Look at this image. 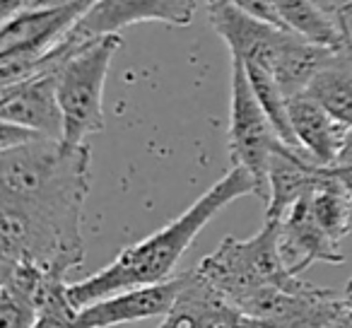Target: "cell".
<instances>
[{"instance_id": "cell-6", "label": "cell", "mask_w": 352, "mask_h": 328, "mask_svg": "<svg viewBox=\"0 0 352 328\" xmlns=\"http://www.w3.org/2000/svg\"><path fill=\"white\" fill-rule=\"evenodd\" d=\"M232 94L230 126H227V150L232 167H241L254 177L261 201H268V172L275 155L289 150L280 138L268 113L256 99L246 68L239 58H232Z\"/></svg>"}, {"instance_id": "cell-22", "label": "cell", "mask_w": 352, "mask_h": 328, "mask_svg": "<svg viewBox=\"0 0 352 328\" xmlns=\"http://www.w3.org/2000/svg\"><path fill=\"white\" fill-rule=\"evenodd\" d=\"M232 6H236L239 10L249 12L254 17H261L265 22H273V25H280V27H287L280 17V12L275 10V6L270 0H230Z\"/></svg>"}, {"instance_id": "cell-9", "label": "cell", "mask_w": 352, "mask_h": 328, "mask_svg": "<svg viewBox=\"0 0 352 328\" xmlns=\"http://www.w3.org/2000/svg\"><path fill=\"white\" fill-rule=\"evenodd\" d=\"M0 121L32 128L46 138L63 140V111L58 104L56 73H36L0 87Z\"/></svg>"}, {"instance_id": "cell-16", "label": "cell", "mask_w": 352, "mask_h": 328, "mask_svg": "<svg viewBox=\"0 0 352 328\" xmlns=\"http://www.w3.org/2000/svg\"><path fill=\"white\" fill-rule=\"evenodd\" d=\"M302 198L314 222L336 244H340L352 232V196L331 167H323V172Z\"/></svg>"}, {"instance_id": "cell-5", "label": "cell", "mask_w": 352, "mask_h": 328, "mask_svg": "<svg viewBox=\"0 0 352 328\" xmlns=\"http://www.w3.org/2000/svg\"><path fill=\"white\" fill-rule=\"evenodd\" d=\"M196 273L236 307L265 289L289 287L302 278L294 275L283 259L280 220H265L249 239L225 237L222 244L196 265Z\"/></svg>"}, {"instance_id": "cell-23", "label": "cell", "mask_w": 352, "mask_h": 328, "mask_svg": "<svg viewBox=\"0 0 352 328\" xmlns=\"http://www.w3.org/2000/svg\"><path fill=\"white\" fill-rule=\"evenodd\" d=\"M70 3H75V0H25L20 10H44V8H60V6H70Z\"/></svg>"}, {"instance_id": "cell-1", "label": "cell", "mask_w": 352, "mask_h": 328, "mask_svg": "<svg viewBox=\"0 0 352 328\" xmlns=\"http://www.w3.org/2000/svg\"><path fill=\"white\" fill-rule=\"evenodd\" d=\"M87 142L39 140L0 157V265L36 263L68 278L85 263Z\"/></svg>"}, {"instance_id": "cell-21", "label": "cell", "mask_w": 352, "mask_h": 328, "mask_svg": "<svg viewBox=\"0 0 352 328\" xmlns=\"http://www.w3.org/2000/svg\"><path fill=\"white\" fill-rule=\"evenodd\" d=\"M41 138H46V135L32 131V128L17 126V123H10V121H0V150L20 147V145H27V142L41 140Z\"/></svg>"}, {"instance_id": "cell-2", "label": "cell", "mask_w": 352, "mask_h": 328, "mask_svg": "<svg viewBox=\"0 0 352 328\" xmlns=\"http://www.w3.org/2000/svg\"><path fill=\"white\" fill-rule=\"evenodd\" d=\"M244 196L261 198L254 177L241 167H230L217 184L191 203L179 217L152 232L150 237L123 249L116 259L94 275L70 283L68 292L78 307L111 297L123 289L160 285L174 278L182 256L193 246L203 230L215 220L217 212Z\"/></svg>"}, {"instance_id": "cell-11", "label": "cell", "mask_w": 352, "mask_h": 328, "mask_svg": "<svg viewBox=\"0 0 352 328\" xmlns=\"http://www.w3.org/2000/svg\"><path fill=\"white\" fill-rule=\"evenodd\" d=\"M157 328H249V318L196 270H188L182 289Z\"/></svg>"}, {"instance_id": "cell-7", "label": "cell", "mask_w": 352, "mask_h": 328, "mask_svg": "<svg viewBox=\"0 0 352 328\" xmlns=\"http://www.w3.org/2000/svg\"><path fill=\"white\" fill-rule=\"evenodd\" d=\"M249 328H328L347 309L333 289L299 278L289 287H270L241 304Z\"/></svg>"}, {"instance_id": "cell-20", "label": "cell", "mask_w": 352, "mask_h": 328, "mask_svg": "<svg viewBox=\"0 0 352 328\" xmlns=\"http://www.w3.org/2000/svg\"><path fill=\"white\" fill-rule=\"evenodd\" d=\"M36 314V304L25 294L0 287V328H34Z\"/></svg>"}, {"instance_id": "cell-4", "label": "cell", "mask_w": 352, "mask_h": 328, "mask_svg": "<svg viewBox=\"0 0 352 328\" xmlns=\"http://www.w3.org/2000/svg\"><path fill=\"white\" fill-rule=\"evenodd\" d=\"M118 49V34L82 44L63 39L41 61L44 70L56 73L58 104L63 111V140L68 145H82L89 135L104 131V87Z\"/></svg>"}, {"instance_id": "cell-8", "label": "cell", "mask_w": 352, "mask_h": 328, "mask_svg": "<svg viewBox=\"0 0 352 328\" xmlns=\"http://www.w3.org/2000/svg\"><path fill=\"white\" fill-rule=\"evenodd\" d=\"M196 15V0H97L65 39L82 44L99 36L118 34L140 22H164L186 27Z\"/></svg>"}, {"instance_id": "cell-3", "label": "cell", "mask_w": 352, "mask_h": 328, "mask_svg": "<svg viewBox=\"0 0 352 328\" xmlns=\"http://www.w3.org/2000/svg\"><path fill=\"white\" fill-rule=\"evenodd\" d=\"M208 20L230 49V58L256 63L273 73L285 92H297L321 63V46L289 27L265 22L232 6L230 0H206Z\"/></svg>"}, {"instance_id": "cell-24", "label": "cell", "mask_w": 352, "mask_h": 328, "mask_svg": "<svg viewBox=\"0 0 352 328\" xmlns=\"http://www.w3.org/2000/svg\"><path fill=\"white\" fill-rule=\"evenodd\" d=\"M331 169H333V174H336V177L345 184V188L350 191V196H352V164H350V167H331Z\"/></svg>"}, {"instance_id": "cell-25", "label": "cell", "mask_w": 352, "mask_h": 328, "mask_svg": "<svg viewBox=\"0 0 352 328\" xmlns=\"http://www.w3.org/2000/svg\"><path fill=\"white\" fill-rule=\"evenodd\" d=\"M333 12L340 17H345V20H352V0H347V3H342V6H336L333 8Z\"/></svg>"}, {"instance_id": "cell-10", "label": "cell", "mask_w": 352, "mask_h": 328, "mask_svg": "<svg viewBox=\"0 0 352 328\" xmlns=\"http://www.w3.org/2000/svg\"><path fill=\"white\" fill-rule=\"evenodd\" d=\"M184 278H186V273L174 275L166 283L123 289V292L111 294V297L85 304V307H80L78 314L80 328H113L164 316L169 311L171 302L176 299V294H179V289H182Z\"/></svg>"}, {"instance_id": "cell-13", "label": "cell", "mask_w": 352, "mask_h": 328, "mask_svg": "<svg viewBox=\"0 0 352 328\" xmlns=\"http://www.w3.org/2000/svg\"><path fill=\"white\" fill-rule=\"evenodd\" d=\"M280 251L294 275H302L314 263H345L336 241L309 215L304 198H299L280 220Z\"/></svg>"}, {"instance_id": "cell-12", "label": "cell", "mask_w": 352, "mask_h": 328, "mask_svg": "<svg viewBox=\"0 0 352 328\" xmlns=\"http://www.w3.org/2000/svg\"><path fill=\"white\" fill-rule=\"evenodd\" d=\"M289 123L302 152H307L321 167H336L350 140V126L338 121L309 94H294L287 99Z\"/></svg>"}, {"instance_id": "cell-15", "label": "cell", "mask_w": 352, "mask_h": 328, "mask_svg": "<svg viewBox=\"0 0 352 328\" xmlns=\"http://www.w3.org/2000/svg\"><path fill=\"white\" fill-rule=\"evenodd\" d=\"M316 99L323 109L333 113L338 121L352 128V32L350 25L345 27L342 44L333 51L328 63L316 73V78L309 83L307 92Z\"/></svg>"}, {"instance_id": "cell-17", "label": "cell", "mask_w": 352, "mask_h": 328, "mask_svg": "<svg viewBox=\"0 0 352 328\" xmlns=\"http://www.w3.org/2000/svg\"><path fill=\"white\" fill-rule=\"evenodd\" d=\"M275 6V10L280 12L283 22L289 30L299 32L307 39L318 41L323 46H338L342 44V36H345V27L350 20L336 15V12H328L318 6L316 0H270Z\"/></svg>"}, {"instance_id": "cell-18", "label": "cell", "mask_w": 352, "mask_h": 328, "mask_svg": "<svg viewBox=\"0 0 352 328\" xmlns=\"http://www.w3.org/2000/svg\"><path fill=\"white\" fill-rule=\"evenodd\" d=\"M244 63V61H241ZM246 68V75H249V83L254 87V94L256 99L261 102L263 111L268 113L270 123L275 126V131L280 133L285 142L294 150H302L297 145V138H294V131H292V123H289V111H287V94L283 92L280 83L273 78V73H268L265 68L256 63H244Z\"/></svg>"}, {"instance_id": "cell-14", "label": "cell", "mask_w": 352, "mask_h": 328, "mask_svg": "<svg viewBox=\"0 0 352 328\" xmlns=\"http://www.w3.org/2000/svg\"><path fill=\"white\" fill-rule=\"evenodd\" d=\"M323 172L321 164L307 152L289 150L280 152L270 162L268 172V201H265V220H283V215L311 188V184Z\"/></svg>"}, {"instance_id": "cell-19", "label": "cell", "mask_w": 352, "mask_h": 328, "mask_svg": "<svg viewBox=\"0 0 352 328\" xmlns=\"http://www.w3.org/2000/svg\"><path fill=\"white\" fill-rule=\"evenodd\" d=\"M68 287H70V283L54 289V292L46 297V302L41 304L39 314H36L34 328H80V323H78L80 307L70 299Z\"/></svg>"}, {"instance_id": "cell-26", "label": "cell", "mask_w": 352, "mask_h": 328, "mask_svg": "<svg viewBox=\"0 0 352 328\" xmlns=\"http://www.w3.org/2000/svg\"><path fill=\"white\" fill-rule=\"evenodd\" d=\"M342 299H345L347 309H350V311H352V278L347 280V285H345V292H342Z\"/></svg>"}]
</instances>
